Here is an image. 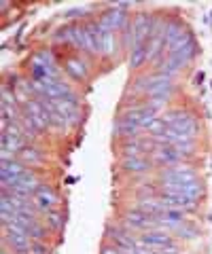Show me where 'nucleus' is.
Masks as SVG:
<instances>
[{
  "instance_id": "1",
  "label": "nucleus",
  "mask_w": 212,
  "mask_h": 254,
  "mask_svg": "<svg viewBox=\"0 0 212 254\" xmlns=\"http://www.w3.org/2000/svg\"><path fill=\"white\" fill-rule=\"evenodd\" d=\"M161 121L166 123L170 129L180 131V133H185V136L193 138L195 133H198V123H195V119L191 115L183 113V110H170V113L163 115Z\"/></svg>"
},
{
  "instance_id": "2",
  "label": "nucleus",
  "mask_w": 212,
  "mask_h": 254,
  "mask_svg": "<svg viewBox=\"0 0 212 254\" xmlns=\"http://www.w3.org/2000/svg\"><path fill=\"white\" fill-rule=\"evenodd\" d=\"M87 30H89V34L93 36V43H96L100 53H104V55H113L115 53V34L111 30L102 28L100 21H89Z\"/></svg>"
},
{
  "instance_id": "3",
  "label": "nucleus",
  "mask_w": 212,
  "mask_h": 254,
  "mask_svg": "<svg viewBox=\"0 0 212 254\" xmlns=\"http://www.w3.org/2000/svg\"><path fill=\"white\" fill-rule=\"evenodd\" d=\"M198 43H195V38L187 32V34L183 36V38H178V41L170 47V55L172 58H178V60H183L185 64L189 62V60H193L195 55H198Z\"/></svg>"
},
{
  "instance_id": "4",
  "label": "nucleus",
  "mask_w": 212,
  "mask_h": 254,
  "mask_svg": "<svg viewBox=\"0 0 212 254\" xmlns=\"http://www.w3.org/2000/svg\"><path fill=\"white\" fill-rule=\"evenodd\" d=\"M23 117L34 125L36 131H43V129H47V125H51L49 123V115H47V108L43 106V102H36V100H28L26 102V115Z\"/></svg>"
},
{
  "instance_id": "5",
  "label": "nucleus",
  "mask_w": 212,
  "mask_h": 254,
  "mask_svg": "<svg viewBox=\"0 0 212 254\" xmlns=\"http://www.w3.org/2000/svg\"><path fill=\"white\" fill-rule=\"evenodd\" d=\"M161 180L166 185H185V182H198V176H195V172L189 165H176V168L163 170Z\"/></svg>"
},
{
  "instance_id": "6",
  "label": "nucleus",
  "mask_w": 212,
  "mask_h": 254,
  "mask_svg": "<svg viewBox=\"0 0 212 254\" xmlns=\"http://www.w3.org/2000/svg\"><path fill=\"white\" fill-rule=\"evenodd\" d=\"M153 17L151 15H138L134 21V47L136 45H144L146 38L153 36Z\"/></svg>"
},
{
  "instance_id": "7",
  "label": "nucleus",
  "mask_w": 212,
  "mask_h": 254,
  "mask_svg": "<svg viewBox=\"0 0 212 254\" xmlns=\"http://www.w3.org/2000/svg\"><path fill=\"white\" fill-rule=\"evenodd\" d=\"M140 113H142V108H134V110H130V113H125L119 119V123H117V131H119L121 136H134L140 129Z\"/></svg>"
},
{
  "instance_id": "8",
  "label": "nucleus",
  "mask_w": 212,
  "mask_h": 254,
  "mask_svg": "<svg viewBox=\"0 0 212 254\" xmlns=\"http://www.w3.org/2000/svg\"><path fill=\"white\" fill-rule=\"evenodd\" d=\"M72 43H74L81 51L98 53V47H96V43H93V36L89 34L87 26H74V32H72Z\"/></svg>"
},
{
  "instance_id": "9",
  "label": "nucleus",
  "mask_w": 212,
  "mask_h": 254,
  "mask_svg": "<svg viewBox=\"0 0 212 254\" xmlns=\"http://www.w3.org/2000/svg\"><path fill=\"white\" fill-rule=\"evenodd\" d=\"M140 242L146 244L148 248H153L155 252L157 250H166V248H176L174 242H172L166 233H159V231H148V233H144L142 237H140Z\"/></svg>"
},
{
  "instance_id": "10",
  "label": "nucleus",
  "mask_w": 212,
  "mask_h": 254,
  "mask_svg": "<svg viewBox=\"0 0 212 254\" xmlns=\"http://www.w3.org/2000/svg\"><path fill=\"white\" fill-rule=\"evenodd\" d=\"M125 9H128L125 4H119V6H115V9H111V11H106L100 17V26L106 28V30H111V32H115L125 21V15H123Z\"/></svg>"
},
{
  "instance_id": "11",
  "label": "nucleus",
  "mask_w": 212,
  "mask_h": 254,
  "mask_svg": "<svg viewBox=\"0 0 212 254\" xmlns=\"http://www.w3.org/2000/svg\"><path fill=\"white\" fill-rule=\"evenodd\" d=\"M34 201L38 203V208H43V210H49L58 203V195H56V190H53L51 187H47V185H38L36 189V193H34Z\"/></svg>"
},
{
  "instance_id": "12",
  "label": "nucleus",
  "mask_w": 212,
  "mask_h": 254,
  "mask_svg": "<svg viewBox=\"0 0 212 254\" xmlns=\"http://www.w3.org/2000/svg\"><path fill=\"white\" fill-rule=\"evenodd\" d=\"M163 190H170V193H180L189 199H198V197L204 193V189L200 182H185V185H166Z\"/></svg>"
},
{
  "instance_id": "13",
  "label": "nucleus",
  "mask_w": 212,
  "mask_h": 254,
  "mask_svg": "<svg viewBox=\"0 0 212 254\" xmlns=\"http://www.w3.org/2000/svg\"><path fill=\"white\" fill-rule=\"evenodd\" d=\"M28 170H23V165L19 161H11V159H6L2 161V185H11L13 180H17L21 174H26Z\"/></svg>"
},
{
  "instance_id": "14",
  "label": "nucleus",
  "mask_w": 212,
  "mask_h": 254,
  "mask_svg": "<svg viewBox=\"0 0 212 254\" xmlns=\"http://www.w3.org/2000/svg\"><path fill=\"white\" fill-rule=\"evenodd\" d=\"M180 157H183V155H180L176 148L168 146V144H166V146H157V148H155V159H157V161H159V163L172 165V163H176Z\"/></svg>"
},
{
  "instance_id": "15",
  "label": "nucleus",
  "mask_w": 212,
  "mask_h": 254,
  "mask_svg": "<svg viewBox=\"0 0 212 254\" xmlns=\"http://www.w3.org/2000/svg\"><path fill=\"white\" fill-rule=\"evenodd\" d=\"M4 242H6V244H11L17 252H30V248H32V242H30V237L19 235V233H15V231H9V233H6Z\"/></svg>"
},
{
  "instance_id": "16",
  "label": "nucleus",
  "mask_w": 212,
  "mask_h": 254,
  "mask_svg": "<svg viewBox=\"0 0 212 254\" xmlns=\"http://www.w3.org/2000/svg\"><path fill=\"white\" fill-rule=\"evenodd\" d=\"M183 23H178V21H170L168 26H166V32H163V41H166V45H174L178 38H183Z\"/></svg>"
},
{
  "instance_id": "17",
  "label": "nucleus",
  "mask_w": 212,
  "mask_h": 254,
  "mask_svg": "<svg viewBox=\"0 0 212 254\" xmlns=\"http://www.w3.org/2000/svg\"><path fill=\"white\" fill-rule=\"evenodd\" d=\"M146 60H148V43L136 45L134 51H132V58H130V66L132 68H140Z\"/></svg>"
},
{
  "instance_id": "18",
  "label": "nucleus",
  "mask_w": 212,
  "mask_h": 254,
  "mask_svg": "<svg viewBox=\"0 0 212 254\" xmlns=\"http://www.w3.org/2000/svg\"><path fill=\"white\" fill-rule=\"evenodd\" d=\"M66 72L72 78H76V81H81V78H85V74H87V66H85V62H81V60H68Z\"/></svg>"
},
{
  "instance_id": "19",
  "label": "nucleus",
  "mask_w": 212,
  "mask_h": 254,
  "mask_svg": "<svg viewBox=\"0 0 212 254\" xmlns=\"http://www.w3.org/2000/svg\"><path fill=\"white\" fill-rule=\"evenodd\" d=\"M157 220H161L163 225H170V227H178L180 222H183V212L180 210H174V208H168L166 212H161L159 216H157Z\"/></svg>"
},
{
  "instance_id": "20",
  "label": "nucleus",
  "mask_w": 212,
  "mask_h": 254,
  "mask_svg": "<svg viewBox=\"0 0 212 254\" xmlns=\"http://www.w3.org/2000/svg\"><path fill=\"white\" fill-rule=\"evenodd\" d=\"M123 168L128 170V172L140 174V172H146L148 170V161H146V159H142V157H125Z\"/></svg>"
},
{
  "instance_id": "21",
  "label": "nucleus",
  "mask_w": 212,
  "mask_h": 254,
  "mask_svg": "<svg viewBox=\"0 0 212 254\" xmlns=\"http://www.w3.org/2000/svg\"><path fill=\"white\" fill-rule=\"evenodd\" d=\"M19 157H21L26 163H41V161H43V157L38 155V150L30 148V146H23V148L19 150Z\"/></svg>"
},
{
  "instance_id": "22",
  "label": "nucleus",
  "mask_w": 212,
  "mask_h": 254,
  "mask_svg": "<svg viewBox=\"0 0 212 254\" xmlns=\"http://www.w3.org/2000/svg\"><path fill=\"white\" fill-rule=\"evenodd\" d=\"M47 225L51 229H56V231H60L62 225H64V218H62L60 212H47Z\"/></svg>"
},
{
  "instance_id": "23",
  "label": "nucleus",
  "mask_w": 212,
  "mask_h": 254,
  "mask_svg": "<svg viewBox=\"0 0 212 254\" xmlns=\"http://www.w3.org/2000/svg\"><path fill=\"white\" fill-rule=\"evenodd\" d=\"M32 252H36V254H47V248L45 246H41V244H32V248H30Z\"/></svg>"
},
{
  "instance_id": "24",
  "label": "nucleus",
  "mask_w": 212,
  "mask_h": 254,
  "mask_svg": "<svg viewBox=\"0 0 212 254\" xmlns=\"http://www.w3.org/2000/svg\"><path fill=\"white\" fill-rule=\"evenodd\" d=\"M102 254H121V252L117 248H104V252H102Z\"/></svg>"
},
{
  "instance_id": "25",
  "label": "nucleus",
  "mask_w": 212,
  "mask_h": 254,
  "mask_svg": "<svg viewBox=\"0 0 212 254\" xmlns=\"http://www.w3.org/2000/svg\"><path fill=\"white\" fill-rule=\"evenodd\" d=\"M2 254H6V250H2Z\"/></svg>"
}]
</instances>
